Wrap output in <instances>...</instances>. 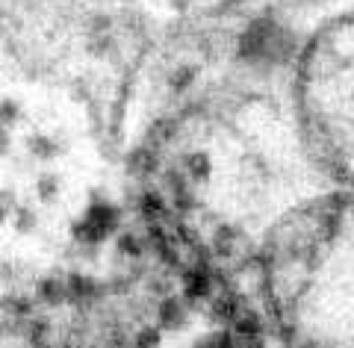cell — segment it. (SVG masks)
I'll use <instances>...</instances> for the list:
<instances>
[{
    "label": "cell",
    "mask_w": 354,
    "mask_h": 348,
    "mask_svg": "<svg viewBox=\"0 0 354 348\" xmlns=\"http://www.w3.org/2000/svg\"><path fill=\"white\" fill-rule=\"evenodd\" d=\"M113 224H115V212L109 210V207H92L86 212V219L80 224V237L86 242H97V239H104L109 230H113Z\"/></svg>",
    "instance_id": "cell-2"
},
{
    "label": "cell",
    "mask_w": 354,
    "mask_h": 348,
    "mask_svg": "<svg viewBox=\"0 0 354 348\" xmlns=\"http://www.w3.org/2000/svg\"><path fill=\"white\" fill-rule=\"evenodd\" d=\"M198 348H230V342H227V336H209Z\"/></svg>",
    "instance_id": "cell-3"
},
{
    "label": "cell",
    "mask_w": 354,
    "mask_h": 348,
    "mask_svg": "<svg viewBox=\"0 0 354 348\" xmlns=\"http://www.w3.org/2000/svg\"><path fill=\"white\" fill-rule=\"evenodd\" d=\"M286 51H290V36L274 21H254L242 36V53L254 62L283 59Z\"/></svg>",
    "instance_id": "cell-1"
}]
</instances>
